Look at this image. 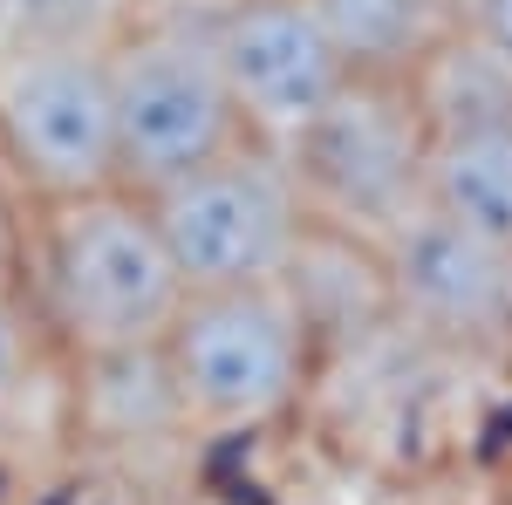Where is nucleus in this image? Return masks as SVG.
I'll return each instance as SVG.
<instances>
[{"mask_svg":"<svg viewBox=\"0 0 512 505\" xmlns=\"http://www.w3.org/2000/svg\"><path fill=\"white\" fill-rule=\"evenodd\" d=\"M21 294L41 335H55L76 362H144L164 342L171 314L185 301V280L158 239L144 192L110 185L89 198L41 205Z\"/></svg>","mask_w":512,"mask_h":505,"instance_id":"1","label":"nucleus"},{"mask_svg":"<svg viewBox=\"0 0 512 505\" xmlns=\"http://www.w3.org/2000/svg\"><path fill=\"white\" fill-rule=\"evenodd\" d=\"M151 362L178 424L233 437V430L280 424L308 396L321 349L287 280H260V287L185 294Z\"/></svg>","mask_w":512,"mask_h":505,"instance_id":"2","label":"nucleus"},{"mask_svg":"<svg viewBox=\"0 0 512 505\" xmlns=\"http://www.w3.org/2000/svg\"><path fill=\"white\" fill-rule=\"evenodd\" d=\"M144 205L158 219V239L185 280V294L280 280L315 226L287 151L253 144V137L192 164L185 178H171L158 192H144Z\"/></svg>","mask_w":512,"mask_h":505,"instance_id":"3","label":"nucleus"},{"mask_svg":"<svg viewBox=\"0 0 512 505\" xmlns=\"http://www.w3.org/2000/svg\"><path fill=\"white\" fill-rule=\"evenodd\" d=\"M35 349H41V328L28 314V294L0 287V417L21 403V389L35 376Z\"/></svg>","mask_w":512,"mask_h":505,"instance_id":"12","label":"nucleus"},{"mask_svg":"<svg viewBox=\"0 0 512 505\" xmlns=\"http://www.w3.org/2000/svg\"><path fill=\"white\" fill-rule=\"evenodd\" d=\"M21 260H28V226H21L14 198L0 192V287H21Z\"/></svg>","mask_w":512,"mask_h":505,"instance_id":"14","label":"nucleus"},{"mask_svg":"<svg viewBox=\"0 0 512 505\" xmlns=\"http://www.w3.org/2000/svg\"><path fill=\"white\" fill-rule=\"evenodd\" d=\"M424 205L465 233L512 246V117L437 130L424 144Z\"/></svg>","mask_w":512,"mask_h":505,"instance_id":"10","label":"nucleus"},{"mask_svg":"<svg viewBox=\"0 0 512 505\" xmlns=\"http://www.w3.org/2000/svg\"><path fill=\"white\" fill-rule=\"evenodd\" d=\"M390 321L451 349H512V246L417 205L376 239Z\"/></svg>","mask_w":512,"mask_h":505,"instance_id":"8","label":"nucleus"},{"mask_svg":"<svg viewBox=\"0 0 512 505\" xmlns=\"http://www.w3.org/2000/svg\"><path fill=\"white\" fill-rule=\"evenodd\" d=\"M403 89H410V103H417V117H424L431 137L437 130H472V123H506L512 117V69L492 48H478L465 28L437 41Z\"/></svg>","mask_w":512,"mask_h":505,"instance_id":"11","label":"nucleus"},{"mask_svg":"<svg viewBox=\"0 0 512 505\" xmlns=\"http://www.w3.org/2000/svg\"><path fill=\"white\" fill-rule=\"evenodd\" d=\"M103 62H110V117H117V185L130 192H158L246 137L219 82L205 21L130 28L103 41Z\"/></svg>","mask_w":512,"mask_h":505,"instance_id":"5","label":"nucleus"},{"mask_svg":"<svg viewBox=\"0 0 512 505\" xmlns=\"http://www.w3.org/2000/svg\"><path fill=\"white\" fill-rule=\"evenodd\" d=\"M205 41H212L239 130L274 151H287L349 82V69L328 48L315 0H226L205 21Z\"/></svg>","mask_w":512,"mask_h":505,"instance_id":"7","label":"nucleus"},{"mask_svg":"<svg viewBox=\"0 0 512 505\" xmlns=\"http://www.w3.org/2000/svg\"><path fill=\"white\" fill-rule=\"evenodd\" d=\"M335 62L362 82H410L444 35H458V0H315Z\"/></svg>","mask_w":512,"mask_h":505,"instance_id":"9","label":"nucleus"},{"mask_svg":"<svg viewBox=\"0 0 512 505\" xmlns=\"http://www.w3.org/2000/svg\"><path fill=\"white\" fill-rule=\"evenodd\" d=\"M0 164L35 205L117 185V117L103 41L35 35L0 55Z\"/></svg>","mask_w":512,"mask_h":505,"instance_id":"4","label":"nucleus"},{"mask_svg":"<svg viewBox=\"0 0 512 505\" xmlns=\"http://www.w3.org/2000/svg\"><path fill=\"white\" fill-rule=\"evenodd\" d=\"M424 144L431 130L403 82L349 76L328 110L287 144V164L315 226L376 246L424 205Z\"/></svg>","mask_w":512,"mask_h":505,"instance_id":"6","label":"nucleus"},{"mask_svg":"<svg viewBox=\"0 0 512 505\" xmlns=\"http://www.w3.org/2000/svg\"><path fill=\"white\" fill-rule=\"evenodd\" d=\"M458 28L512 69V0H458Z\"/></svg>","mask_w":512,"mask_h":505,"instance_id":"13","label":"nucleus"}]
</instances>
